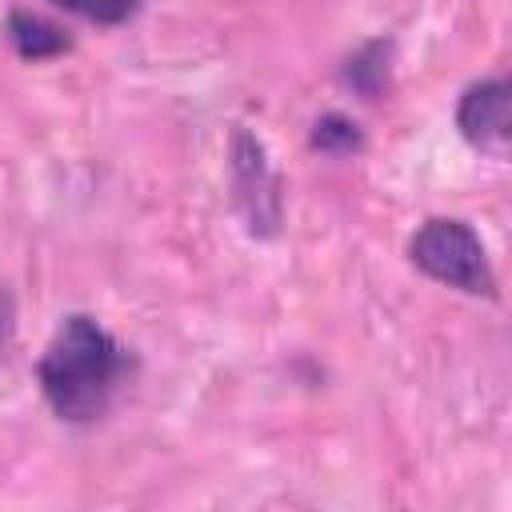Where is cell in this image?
<instances>
[{"label": "cell", "instance_id": "1", "mask_svg": "<svg viewBox=\"0 0 512 512\" xmlns=\"http://www.w3.org/2000/svg\"><path fill=\"white\" fill-rule=\"evenodd\" d=\"M40 392L68 424L100 420L132 376L128 348L92 316H68L40 356Z\"/></svg>", "mask_w": 512, "mask_h": 512}, {"label": "cell", "instance_id": "2", "mask_svg": "<svg viewBox=\"0 0 512 512\" xmlns=\"http://www.w3.org/2000/svg\"><path fill=\"white\" fill-rule=\"evenodd\" d=\"M408 256L424 276H432L456 292L496 296V276H492L488 252L464 220L436 216V220L420 224V232L408 240Z\"/></svg>", "mask_w": 512, "mask_h": 512}, {"label": "cell", "instance_id": "3", "mask_svg": "<svg viewBox=\"0 0 512 512\" xmlns=\"http://www.w3.org/2000/svg\"><path fill=\"white\" fill-rule=\"evenodd\" d=\"M232 188H236V208L248 224L252 236H276L280 228V180L268 164L264 144L248 132H232Z\"/></svg>", "mask_w": 512, "mask_h": 512}, {"label": "cell", "instance_id": "4", "mask_svg": "<svg viewBox=\"0 0 512 512\" xmlns=\"http://www.w3.org/2000/svg\"><path fill=\"white\" fill-rule=\"evenodd\" d=\"M460 136L480 152H504L508 148V80H480L460 96L456 108Z\"/></svg>", "mask_w": 512, "mask_h": 512}, {"label": "cell", "instance_id": "5", "mask_svg": "<svg viewBox=\"0 0 512 512\" xmlns=\"http://www.w3.org/2000/svg\"><path fill=\"white\" fill-rule=\"evenodd\" d=\"M8 40L24 60H48V56H60L68 48V36L52 20L32 16V12H12L8 16Z\"/></svg>", "mask_w": 512, "mask_h": 512}, {"label": "cell", "instance_id": "6", "mask_svg": "<svg viewBox=\"0 0 512 512\" xmlns=\"http://www.w3.org/2000/svg\"><path fill=\"white\" fill-rule=\"evenodd\" d=\"M360 144H364V136H360L356 120H348L340 112H328V116H320L312 124V148H320V152L344 156V152H356Z\"/></svg>", "mask_w": 512, "mask_h": 512}, {"label": "cell", "instance_id": "7", "mask_svg": "<svg viewBox=\"0 0 512 512\" xmlns=\"http://www.w3.org/2000/svg\"><path fill=\"white\" fill-rule=\"evenodd\" d=\"M52 4H60L84 20H96V24H120L140 8V0H52Z\"/></svg>", "mask_w": 512, "mask_h": 512}, {"label": "cell", "instance_id": "8", "mask_svg": "<svg viewBox=\"0 0 512 512\" xmlns=\"http://www.w3.org/2000/svg\"><path fill=\"white\" fill-rule=\"evenodd\" d=\"M12 320H16V312H12V296L0 288V344L12 336Z\"/></svg>", "mask_w": 512, "mask_h": 512}]
</instances>
